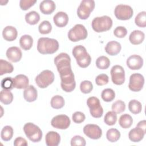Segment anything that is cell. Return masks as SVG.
Here are the masks:
<instances>
[{
	"mask_svg": "<svg viewBox=\"0 0 146 146\" xmlns=\"http://www.w3.org/2000/svg\"><path fill=\"white\" fill-rule=\"evenodd\" d=\"M38 30L40 34H47L51 31L52 25L49 21H43L39 24Z\"/></svg>",
	"mask_w": 146,
	"mask_h": 146,
	"instance_id": "40",
	"label": "cell"
},
{
	"mask_svg": "<svg viewBox=\"0 0 146 146\" xmlns=\"http://www.w3.org/2000/svg\"><path fill=\"white\" fill-rule=\"evenodd\" d=\"M87 104L90 108V112L92 117L99 118L102 116L103 109L98 98L95 96L88 98L87 100Z\"/></svg>",
	"mask_w": 146,
	"mask_h": 146,
	"instance_id": "9",
	"label": "cell"
},
{
	"mask_svg": "<svg viewBox=\"0 0 146 146\" xmlns=\"http://www.w3.org/2000/svg\"><path fill=\"white\" fill-rule=\"evenodd\" d=\"M13 70L14 67L11 63L3 59L0 60V75L11 73Z\"/></svg>",
	"mask_w": 146,
	"mask_h": 146,
	"instance_id": "28",
	"label": "cell"
},
{
	"mask_svg": "<svg viewBox=\"0 0 146 146\" xmlns=\"http://www.w3.org/2000/svg\"><path fill=\"white\" fill-rule=\"evenodd\" d=\"M13 100V95L10 90L3 89L0 93V100L4 104H10Z\"/></svg>",
	"mask_w": 146,
	"mask_h": 146,
	"instance_id": "29",
	"label": "cell"
},
{
	"mask_svg": "<svg viewBox=\"0 0 146 146\" xmlns=\"http://www.w3.org/2000/svg\"><path fill=\"white\" fill-rule=\"evenodd\" d=\"M128 109L133 114H138L141 112L142 106L140 102L137 100H131L128 103Z\"/></svg>",
	"mask_w": 146,
	"mask_h": 146,
	"instance_id": "32",
	"label": "cell"
},
{
	"mask_svg": "<svg viewBox=\"0 0 146 146\" xmlns=\"http://www.w3.org/2000/svg\"><path fill=\"white\" fill-rule=\"evenodd\" d=\"M54 80V74L51 71L48 70H43L35 79L36 84L41 88L47 87L50 84L52 83Z\"/></svg>",
	"mask_w": 146,
	"mask_h": 146,
	"instance_id": "7",
	"label": "cell"
},
{
	"mask_svg": "<svg viewBox=\"0 0 146 146\" xmlns=\"http://www.w3.org/2000/svg\"><path fill=\"white\" fill-rule=\"evenodd\" d=\"M25 20L29 25H34L39 21L40 15L37 12L31 11L25 15Z\"/></svg>",
	"mask_w": 146,
	"mask_h": 146,
	"instance_id": "30",
	"label": "cell"
},
{
	"mask_svg": "<svg viewBox=\"0 0 146 146\" xmlns=\"http://www.w3.org/2000/svg\"><path fill=\"white\" fill-rule=\"evenodd\" d=\"M46 144L48 146H57L60 141V136L55 131L48 132L45 136Z\"/></svg>",
	"mask_w": 146,
	"mask_h": 146,
	"instance_id": "18",
	"label": "cell"
},
{
	"mask_svg": "<svg viewBox=\"0 0 146 146\" xmlns=\"http://www.w3.org/2000/svg\"><path fill=\"white\" fill-rule=\"evenodd\" d=\"M92 28L97 33L109 30L112 26V20L107 15L95 18L91 23Z\"/></svg>",
	"mask_w": 146,
	"mask_h": 146,
	"instance_id": "4",
	"label": "cell"
},
{
	"mask_svg": "<svg viewBox=\"0 0 146 146\" xmlns=\"http://www.w3.org/2000/svg\"><path fill=\"white\" fill-rule=\"evenodd\" d=\"M86 143L84 137L79 136H74L71 140V146H84Z\"/></svg>",
	"mask_w": 146,
	"mask_h": 146,
	"instance_id": "43",
	"label": "cell"
},
{
	"mask_svg": "<svg viewBox=\"0 0 146 146\" xmlns=\"http://www.w3.org/2000/svg\"><path fill=\"white\" fill-rule=\"evenodd\" d=\"M72 120L75 123H81L83 122L86 119L84 114L80 111H76L74 112L72 116Z\"/></svg>",
	"mask_w": 146,
	"mask_h": 146,
	"instance_id": "46",
	"label": "cell"
},
{
	"mask_svg": "<svg viewBox=\"0 0 146 146\" xmlns=\"http://www.w3.org/2000/svg\"><path fill=\"white\" fill-rule=\"evenodd\" d=\"M101 97L104 101L106 102H110L115 99V93L114 91L111 88H106L102 92Z\"/></svg>",
	"mask_w": 146,
	"mask_h": 146,
	"instance_id": "36",
	"label": "cell"
},
{
	"mask_svg": "<svg viewBox=\"0 0 146 146\" xmlns=\"http://www.w3.org/2000/svg\"><path fill=\"white\" fill-rule=\"evenodd\" d=\"M88 35L86 27L81 24L75 25L68 33V39L72 42H78L85 39Z\"/></svg>",
	"mask_w": 146,
	"mask_h": 146,
	"instance_id": "6",
	"label": "cell"
},
{
	"mask_svg": "<svg viewBox=\"0 0 146 146\" xmlns=\"http://www.w3.org/2000/svg\"><path fill=\"white\" fill-rule=\"evenodd\" d=\"M64 100L62 96L55 95L54 96L50 102L51 106L55 109H59L64 106Z\"/></svg>",
	"mask_w": 146,
	"mask_h": 146,
	"instance_id": "33",
	"label": "cell"
},
{
	"mask_svg": "<svg viewBox=\"0 0 146 146\" xmlns=\"http://www.w3.org/2000/svg\"><path fill=\"white\" fill-rule=\"evenodd\" d=\"M126 63L131 70H139L143 67V59L140 55H132L127 59Z\"/></svg>",
	"mask_w": 146,
	"mask_h": 146,
	"instance_id": "15",
	"label": "cell"
},
{
	"mask_svg": "<svg viewBox=\"0 0 146 146\" xmlns=\"http://www.w3.org/2000/svg\"><path fill=\"white\" fill-rule=\"evenodd\" d=\"M108 76L105 74H101L98 75L95 79V83L98 86H103L108 83Z\"/></svg>",
	"mask_w": 146,
	"mask_h": 146,
	"instance_id": "44",
	"label": "cell"
},
{
	"mask_svg": "<svg viewBox=\"0 0 146 146\" xmlns=\"http://www.w3.org/2000/svg\"><path fill=\"white\" fill-rule=\"evenodd\" d=\"M145 38L144 33L140 30H134L129 35V42L135 45L141 43Z\"/></svg>",
	"mask_w": 146,
	"mask_h": 146,
	"instance_id": "25",
	"label": "cell"
},
{
	"mask_svg": "<svg viewBox=\"0 0 146 146\" xmlns=\"http://www.w3.org/2000/svg\"><path fill=\"white\" fill-rule=\"evenodd\" d=\"M13 136V129L10 125L5 126L1 132V139L5 141H7L10 140Z\"/></svg>",
	"mask_w": 146,
	"mask_h": 146,
	"instance_id": "31",
	"label": "cell"
},
{
	"mask_svg": "<svg viewBox=\"0 0 146 146\" xmlns=\"http://www.w3.org/2000/svg\"><path fill=\"white\" fill-rule=\"evenodd\" d=\"M71 123L69 117L66 115H59L54 116L51 121V125L57 129H66L70 126Z\"/></svg>",
	"mask_w": 146,
	"mask_h": 146,
	"instance_id": "13",
	"label": "cell"
},
{
	"mask_svg": "<svg viewBox=\"0 0 146 146\" xmlns=\"http://www.w3.org/2000/svg\"><path fill=\"white\" fill-rule=\"evenodd\" d=\"M145 134V132L142 129L136 127L129 131L128 137L131 141L136 143L140 141L143 139Z\"/></svg>",
	"mask_w": 146,
	"mask_h": 146,
	"instance_id": "23",
	"label": "cell"
},
{
	"mask_svg": "<svg viewBox=\"0 0 146 146\" xmlns=\"http://www.w3.org/2000/svg\"><path fill=\"white\" fill-rule=\"evenodd\" d=\"M133 123V119L131 115L127 113L121 115L119 119V125L123 128H129Z\"/></svg>",
	"mask_w": 146,
	"mask_h": 146,
	"instance_id": "27",
	"label": "cell"
},
{
	"mask_svg": "<svg viewBox=\"0 0 146 146\" xmlns=\"http://www.w3.org/2000/svg\"><path fill=\"white\" fill-rule=\"evenodd\" d=\"M23 131L27 137L31 141L36 143L41 140L42 132L36 125L32 123H27L25 124Z\"/></svg>",
	"mask_w": 146,
	"mask_h": 146,
	"instance_id": "5",
	"label": "cell"
},
{
	"mask_svg": "<svg viewBox=\"0 0 146 146\" xmlns=\"http://www.w3.org/2000/svg\"><path fill=\"white\" fill-rule=\"evenodd\" d=\"M36 2V0H21L19 2V6L22 10H27L33 6Z\"/></svg>",
	"mask_w": 146,
	"mask_h": 146,
	"instance_id": "47",
	"label": "cell"
},
{
	"mask_svg": "<svg viewBox=\"0 0 146 146\" xmlns=\"http://www.w3.org/2000/svg\"><path fill=\"white\" fill-rule=\"evenodd\" d=\"M14 145L15 146H26L28 143L25 139L22 137H18L14 140Z\"/></svg>",
	"mask_w": 146,
	"mask_h": 146,
	"instance_id": "48",
	"label": "cell"
},
{
	"mask_svg": "<svg viewBox=\"0 0 146 146\" xmlns=\"http://www.w3.org/2000/svg\"><path fill=\"white\" fill-rule=\"evenodd\" d=\"M37 90L32 85L29 86L23 91V98L28 102H34L37 99Z\"/></svg>",
	"mask_w": 146,
	"mask_h": 146,
	"instance_id": "24",
	"label": "cell"
},
{
	"mask_svg": "<svg viewBox=\"0 0 146 146\" xmlns=\"http://www.w3.org/2000/svg\"><path fill=\"white\" fill-rule=\"evenodd\" d=\"M1 85L3 89L10 91L14 88L13 79L11 77H6L4 78L2 80Z\"/></svg>",
	"mask_w": 146,
	"mask_h": 146,
	"instance_id": "42",
	"label": "cell"
},
{
	"mask_svg": "<svg viewBox=\"0 0 146 146\" xmlns=\"http://www.w3.org/2000/svg\"><path fill=\"white\" fill-rule=\"evenodd\" d=\"M13 79L14 83V88L18 89H23L26 88L29 86V80L25 75L19 74L17 75Z\"/></svg>",
	"mask_w": 146,
	"mask_h": 146,
	"instance_id": "17",
	"label": "cell"
},
{
	"mask_svg": "<svg viewBox=\"0 0 146 146\" xmlns=\"http://www.w3.org/2000/svg\"><path fill=\"white\" fill-rule=\"evenodd\" d=\"M112 82L116 85H121L125 82V71L120 65L113 66L110 71Z\"/></svg>",
	"mask_w": 146,
	"mask_h": 146,
	"instance_id": "11",
	"label": "cell"
},
{
	"mask_svg": "<svg viewBox=\"0 0 146 146\" xmlns=\"http://www.w3.org/2000/svg\"><path fill=\"white\" fill-rule=\"evenodd\" d=\"M21 47L24 50H30L33 44V39L29 35H23L19 39Z\"/></svg>",
	"mask_w": 146,
	"mask_h": 146,
	"instance_id": "26",
	"label": "cell"
},
{
	"mask_svg": "<svg viewBox=\"0 0 146 146\" xmlns=\"http://www.w3.org/2000/svg\"><path fill=\"white\" fill-rule=\"evenodd\" d=\"M137 127H139L141 129H142L143 130V131H144L145 132V129H146V121L145 120L140 121L138 124L136 125Z\"/></svg>",
	"mask_w": 146,
	"mask_h": 146,
	"instance_id": "49",
	"label": "cell"
},
{
	"mask_svg": "<svg viewBox=\"0 0 146 146\" xmlns=\"http://www.w3.org/2000/svg\"><path fill=\"white\" fill-rule=\"evenodd\" d=\"M72 54L76 59L78 66L82 68L88 67L91 62V58L87 52L86 48L82 45L75 46L72 51Z\"/></svg>",
	"mask_w": 146,
	"mask_h": 146,
	"instance_id": "3",
	"label": "cell"
},
{
	"mask_svg": "<svg viewBox=\"0 0 146 146\" xmlns=\"http://www.w3.org/2000/svg\"><path fill=\"white\" fill-rule=\"evenodd\" d=\"M56 7L55 2L51 0H44L40 3L39 9L40 11L46 15H48L54 12Z\"/></svg>",
	"mask_w": 146,
	"mask_h": 146,
	"instance_id": "19",
	"label": "cell"
},
{
	"mask_svg": "<svg viewBox=\"0 0 146 146\" xmlns=\"http://www.w3.org/2000/svg\"><path fill=\"white\" fill-rule=\"evenodd\" d=\"M96 66L99 69H107L110 66V60L106 56H100L96 60Z\"/></svg>",
	"mask_w": 146,
	"mask_h": 146,
	"instance_id": "35",
	"label": "cell"
},
{
	"mask_svg": "<svg viewBox=\"0 0 146 146\" xmlns=\"http://www.w3.org/2000/svg\"><path fill=\"white\" fill-rule=\"evenodd\" d=\"M6 56L12 62H19L22 58V51L19 48L15 46L9 47L6 51Z\"/></svg>",
	"mask_w": 146,
	"mask_h": 146,
	"instance_id": "16",
	"label": "cell"
},
{
	"mask_svg": "<svg viewBox=\"0 0 146 146\" xmlns=\"http://www.w3.org/2000/svg\"><path fill=\"white\" fill-rule=\"evenodd\" d=\"M54 63L60 78L74 74L71 67V58L67 53L61 52L54 59Z\"/></svg>",
	"mask_w": 146,
	"mask_h": 146,
	"instance_id": "1",
	"label": "cell"
},
{
	"mask_svg": "<svg viewBox=\"0 0 146 146\" xmlns=\"http://www.w3.org/2000/svg\"><path fill=\"white\" fill-rule=\"evenodd\" d=\"M59 46L56 39L42 37L38 40L37 50L42 54H51L58 51Z\"/></svg>",
	"mask_w": 146,
	"mask_h": 146,
	"instance_id": "2",
	"label": "cell"
},
{
	"mask_svg": "<svg viewBox=\"0 0 146 146\" xmlns=\"http://www.w3.org/2000/svg\"><path fill=\"white\" fill-rule=\"evenodd\" d=\"M113 34L115 36L119 38H122L126 36L127 30L124 26H117L113 30Z\"/></svg>",
	"mask_w": 146,
	"mask_h": 146,
	"instance_id": "45",
	"label": "cell"
},
{
	"mask_svg": "<svg viewBox=\"0 0 146 146\" xmlns=\"http://www.w3.org/2000/svg\"><path fill=\"white\" fill-rule=\"evenodd\" d=\"M144 84V76L139 73L132 74L129 77V89L134 92H139L143 87Z\"/></svg>",
	"mask_w": 146,
	"mask_h": 146,
	"instance_id": "12",
	"label": "cell"
},
{
	"mask_svg": "<svg viewBox=\"0 0 146 146\" xmlns=\"http://www.w3.org/2000/svg\"><path fill=\"white\" fill-rule=\"evenodd\" d=\"M135 24L140 27H145L146 26V12H140L136 16L135 19Z\"/></svg>",
	"mask_w": 146,
	"mask_h": 146,
	"instance_id": "38",
	"label": "cell"
},
{
	"mask_svg": "<svg viewBox=\"0 0 146 146\" xmlns=\"http://www.w3.org/2000/svg\"><path fill=\"white\" fill-rule=\"evenodd\" d=\"M121 49V46L120 43L112 40L108 42L106 47L105 51L110 55H116L118 54Z\"/></svg>",
	"mask_w": 146,
	"mask_h": 146,
	"instance_id": "22",
	"label": "cell"
},
{
	"mask_svg": "<svg viewBox=\"0 0 146 146\" xmlns=\"http://www.w3.org/2000/svg\"><path fill=\"white\" fill-rule=\"evenodd\" d=\"M125 110V103L120 100L115 102L112 105V110L115 113H120Z\"/></svg>",
	"mask_w": 146,
	"mask_h": 146,
	"instance_id": "39",
	"label": "cell"
},
{
	"mask_svg": "<svg viewBox=\"0 0 146 146\" xmlns=\"http://www.w3.org/2000/svg\"><path fill=\"white\" fill-rule=\"evenodd\" d=\"M80 89L82 92L84 94H89L93 89V85L90 81L84 80L80 83Z\"/></svg>",
	"mask_w": 146,
	"mask_h": 146,
	"instance_id": "41",
	"label": "cell"
},
{
	"mask_svg": "<svg viewBox=\"0 0 146 146\" xmlns=\"http://www.w3.org/2000/svg\"><path fill=\"white\" fill-rule=\"evenodd\" d=\"M84 133L89 138L96 140L101 137L102 135V129L96 124H89L83 128Z\"/></svg>",
	"mask_w": 146,
	"mask_h": 146,
	"instance_id": "14",
	"label": "cell"
},
{
	"mask_svg": "<svg viewBox=\"0 0 146 146\" xmlns=\"http://www.w3.org/2000/svg\"><path fill=\"white\" fill-rule=\"evenodd\" d=\"M117 121V115L116 113L113 111H108L105 115L104 117V123L108 125H114Z\"/></svg>",
	"mask_w": 146,
	"mask_h": 146,
	"instance_id": "37",
	"label": "cell"
},
{
	"mask_svg": "<svg viewBox=\"0 0 146 146\" xmlns=\"http://www.w3.org/2000/svg\"><path fill=\"white\" fill-rule=\"evenodd\" d=\"M114 14L116 18L119 20H128L133 16V11L130 6L120 4L115 7Z\"/></svg>",
	"mask_w": 146,
	"mask_h": 146,
	"instance_id": "10",
	"label": "cell"
},
{
	"mask_svg": "<svg viewBox=\"0 0 146 146\" xmlns=\"http://www.w3.org/2000/svg\"><path fill=\"white\" fill-rule=\"evenodd\" d=\"M106 137L109 141L116 142L120 139V133L116 128H110L106 133Z\"/></svg>",
	"mask_w": 146,
	"mask_h": 146,
	"instance_id": "34",
	"label": "cell"
},
{
	"mask_svg": "<svg viewBox=\"0 0 146 146\" xmlns=\"http://www.w3.org/2000/svg\"><path fill=\"white\" fill-rule=\"evenodd\" d=\"M53 21L56 26L63 27L67 25L68 22V16L66 13L59 11L54 16Z\"/></svg>",
	"mask_w": 146,
	"mask_h": 146,
	"instance_id": "20",
	"label": "cell"
},
{
	"mask_svg": "<svg viewBox=\"0 0 146 146\" xmlns=\"http://www.w3.org/2000/svg\"><path fill=\"white\" fill-rule=\"evenodd\" d=\"M18 35L17 29L11 26H7L5 27L2 31L3 38L7 41L11 42L14 40Z\"/></svg>",
	"mask_w": 146,
	"mask_h": 146,
	"instance_id": "21",
	"label": "cell"
},
{
	"mask_svg": "<svg viewBox=\"0 0 146 146\" xmlns=\"http://www.w3.org/2000/svg\"><path fill=\"white\" fill-rule=\"evenodd\" d=\"M95 3L93 0H83L77 9V15L81 19H87L91 12L95 8Z\"/></svg>",
	"mask_w": 146,
	"mask_h": 146,
	"instance_id": "8",
	"label": "cell"
}]
</instances>
